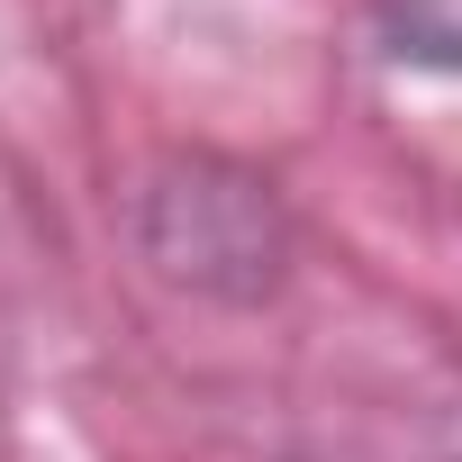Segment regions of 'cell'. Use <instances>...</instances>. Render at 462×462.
<instances>
[{"label":"cell","instance_id":"cell-1","mask_svg":"<svg viewBox=\"0 0 462 462\" xmlns=\"http://www.w3.org/2000/svg\"><path fill=\"white\" fill-rule=\"evenodd\" d=\"M136 254L172 291L254 309V300H273L291 282L300 226H291V199L254 163H236V154H163L136 181Z\"/></svg>","mask_w":462,"mask_h":462},{"label":"cell","instance_id":"cell-2","mask_svg":"<svg viewBox=\"0 0 462 462\" xmlns=\"http://www.w3.org/2000/svg\"><path fill=\"white\" fill-rule=\"evenodd\" d=\"M372 55L390 73L462 82V0H372Z\"/></svg>","mask_w":462,"mask_h":462}]
</instances>
